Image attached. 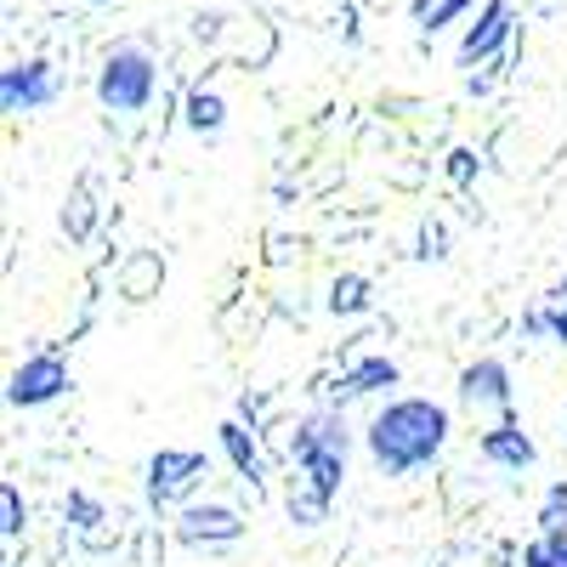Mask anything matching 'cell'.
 I'll use <instances>...</instances> for the list:
<instances>
[{"label": "cell", "mask_w": 567, "mask_h": 567, "mask_svg": "<svg viewBox=\"0 0 567 567\" xmlns=\"http://www.w3.org/2000/svg\"><path fill=\"white\" fill-rule=\"evenodd\" d=\"M63 386H69V369H63V358H29V363L12 374L7 398H12L18 409H34V403H52Z\"/></svg>", "instance_id": "5b68a950"}, {"label": "cell", "mask_w": 567, "mask_h": 567, "mask_svg": "<svg viewBox=\"0 0 567 567\" xmlns=\"http://www.w3.org/2000/svg\"><path fill=\"white\" fill-rule=\"evenodd\" d=\"M0 505H7V523H0V528H7V539H18V534H23V499H18L12 483L0 488Z\"/></svg>", "instance_id": "9a60e30c"}, {"label": "cell", "mask_w": 567, "mask_h": 567, "mask_svg": "<svg viewBox=\"0 0 567 567\" xmlns=\"http://www.w3.org/2000/svg\"><path fill=\"white\" fill-rule=\"evenodd\" d=\"M52 69L45 63H18V69H7V85H0V97H7V114H18V109H40V103H52Z\"/></svg>", "instance_id": "52a82bcc"}, {"label": "cell", "mask_w": 567, "mask_h": 567, "mask_svg": "<svg viewBox=\"0 0 567 567\" xmlns=\"http://www.w3.org/2000/svg\"><path fill=\"white\" fill-rule=\"evenodd\" d=\"M545 323H550V329H556V336L567 341V312H556V318H545Z\"/></svg>", "instance_id": "44dd1931"}, {"label": "cell", "mask_w": 567, "mask_h": 567, "mask_svg": "<svg viewBox=\"0 0 567 567\" xmlns=\"http://www.w3.org/2000/svg\"><path fill=\"white\" fill-rule=\"evenodd\" d=\"M483 454L488 460H499V465H511V471H523V465H534V443L516 432V425L505 420V425H494V432L483 437Z\"/></svg>", "instance_id": "8fae6325"}, {"label": "cell", "mask_w": 567, "mask_h": 567, "mask_svg": "<svg viewBox=\"0 0 567 567\" xmlns=\"http://www.w3.org/2000/svg\"><path fill=\"white\" fill-rule=\"evenodd\" d=\"M460 7H465V0H443V7L432 12V23H425V29H443V23H449V18H454Z\"/></svg>", "instance_id": "d6986e66"}, {"label": "cell", "mask_w": 567, "mask_h": 567, "mask_svg": "<svg viewBox=\"0 0 567 567\" xmlns=\"http://www.w3.org/2000/svg\"><path fill=\"white\" fill-rule=\"evenodd\" d=\"M449 171H454V182H471V176H477V154L454 148V154H449Z\"/></svg>", "instance_id": "e0dca14e"}, {"label": "cell", "mask_w": 567, "mask_h": 567, "mask_svg": "<svg viewBox=\"0 0 567 567\" xmlns=\"http://www.w3.org/2000/svg\"><path fill=\"white\" fill-rule=\"evenodd\" d=\"M290 454H296V465L307 471V483L329 499L341 488V477H347V432L336 420H312V425H301L296 432V443H290Z\"/></svg>", "instance_id": "7a4b0ae2"}, {"label": "cell", "mask_w": 567, "mask_h": 567, "mask_svg": "<svg viewBox=\"0 0 567 567\" xmlns=\"http://www.w3.org/2000/svg\"><path fill=\"white\" fill-rule=\"evenodd\" d=\"M221 449H227L233 465H239V477H245L250 488H261V454H256V443L245 437V425H221Z\"/></svg>", "instance_id": "7c38bea8"}, {"label": "cell", "mask_w": 567, "mask_h": 567, "mask_svg": "<svg viewBox=\"0 0 567 567\" xmlns=\"http://www.w3.org/2000/svg\"><path fill=\"white\" fill-rule=\"evenodd\" d=\"M205 477V454H187V449H159L154 460H148V494L165 505V499H176L182 488H194Z\"/></svg>", "instance_id": "277c9868"}, {"label": "cell", "mask_w": 567, "mask_h": 567, "mask_svg": "<svg viewBox=\"0 0 567 567\" xmlns=\"http://www.w3.org/2000/svg\"><path fill=\"white\" fill-rule=\"evenodd\" d=\"M539 523H545V528H567V483L550 488V499H545V511H539Z\"/></svg>", "instance_id": "2e32d148"}, {"label": "cell", "mask_w": 567, "mask_h": 567, "mask_svg": "<svg viewBox=\"0 0 567 567\" xmlns=\"http://www.w3.org/2000/svg\"><path fill=\"white\" fill-rule=\"evenodd\" d=\"M443 437H449V414L437 403L409 398V403H392L381 420L369 425V454H374V465H381L386 477H403V471L437 460Z\"/></svg>", "instance_id": "6da1fadb"}, {"label": "cell", "mask_w": 567, "mask_h": 567, "mask_svg": "<svg viewBox=\"0 0 567 567\" xmlns=\"http://www.w3.org/2000/svg\"><path fill=\"white\" fill-rule=\"evenodd\" d=\"M528 567H561V561H556V556L539 545V550H528Z\"/></svg>", "instance_id": "ffe728a7"}, {"label": "cell", "mask_w": 567, "mask_h": 567, "mask_svg": "<svg viewBox=\"0 0 567 567\" xmlns=\"http://www.w3.org/2000/svg\"><path fill=\"white\" fill-rule=\"evenodd\" d=\"M505 34H511V7H499V0H494V7H488L477 23H471V34H465V45H460V58H465V63L494 58Z\"/></svg>", "instance_id": "ba28073f"}, {"label": "cell", "mask_w": 567, "mask_h": 567, "mask_svg": "<svg viewBox=\"0 0 567 567\" xmlns=\"http://www.w3.org/2000/svg\"><path fill=\"white\" fill-rule=\"evenodd\" d=\"M545 550H550V556H556V561L567 567V528H550V539H545Z\"/></svg>", "instance_id": "ac0fdd59"}, {"label": "cell", "mask_w": 567, "mask_h": 567, "mask_svg": "<svg viewBox=\"0 0 567 567\" xmlns=\"http://www.w3.org/2000/svg\"><path fill=\"white\" fill-rule=\"evenodd\" d=\"M363 307H369V278H358V272L336 278V290H329V312H363Z\"/></svg>", "instance_id": "4fadbf2b"}, {"label": "cell", "mask_w": 567, "mask_h": 567, "mask_svg": "<svg viewBox=\"0 0 567 567\" xmlns=\"http://www.w3.org/2000/svg\"><path fill=\"white\" fill-rule=\"evenodd\" d=\"M239 534H245V523L227 505H194V511H182V539L187 545H233Z\"/></svg>", "instance_id": "8992f818"}, {"label": "cell", "mask_w": 567, "mask_h": 567, "mask_svg": "<svg viewBox=\"0 0 567 567\" xmlns=\"http://www.w3.org/2000/svg\"><path fill=\"white\" fill-rule=\"evenodd\" d=\"M97 97L114 109V114H142L154 97V63L142 52H114L103 63V80H97Z\"/></svg>", "instance_id": "3957f363"}, {"label": "cell", "mask_w": 567, "mask_h": 567, "mask_svg": "<svg viewBox=\"0 0 567 567\" xmlns=\"http://www.w3.org/2000/svg\"><path fill=\"white\" fill-rule=\"evenodd\" d=\"M187 125L194 131H221V97L216 91H194V97H187Z\"/></svg>", "instance_id": "5bb4252c"}, {"label": "cell", "mask_w": 567, "mask_h": 567, "mask_svg": "<svg viewBox=\"0 0 567 567\" xmlns=\"http://www.w3.org/2000/svg\"><path fill=\"white\" fill-rule=\"evenodd\" d=\"M460 398H465V403H511L505 363H471V369L460 374Z\"/></svg>", "instance_id": "30bf717a"}, {"label": "cell", "mask_w": 567, "mask_h": 567, "mask_svg": "<svg viewBox=\"0 0 567 567\" xmlns=\"http://www.w3.org/2000/svg\"><path fill=\"white\" fill-rule=\"evenodd\" d=\"M392 381H398V363H386V358H369V363L347 369L341 381H336V403L369 398V392H381V386H392Z\"/></svg>", "instance_id": "9c48e42d"}]
</instances>
